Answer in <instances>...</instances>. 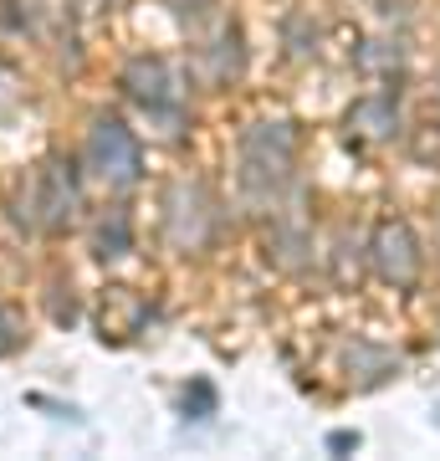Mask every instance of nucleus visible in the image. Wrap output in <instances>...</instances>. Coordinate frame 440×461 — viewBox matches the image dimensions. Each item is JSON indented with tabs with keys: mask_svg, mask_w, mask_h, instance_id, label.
<instances>
[{
	"mask_svg": "<svg viewBox=\"0 0 440 461\" xmlns=\"http://www.w3.org/2000/svg\"><path fill=\"white\" fill-rule=\"evenodd\" d=\"M359 133H369V139H384V133H394V123H400V113H394V98H364L359 108H354V118H348Z\"/></svg>",
	"mask_w": 440,
	"mask_h": 461,
	"instance_id": "nucleus-7",
	"label": "nucleus"
},
{
	"mask_svg": "<svg viewBox=\"0 0 440 461\" xmlns=\"http://www.w3.org/2000/svg\"><path fill=\"white\" fill-rule=\"evenodd\" d=\"M328 446H333V451H348V446H359V436H354V430H338Z\"/></svg>",
	"mask_w": 440,
	"mask_h": 461,
	"instance_id": "nucleus-11",
	"label": "nucleus"
},
{
	"mask_svg": "<svg viewBox=\"0 0 440 461\" xmlns=\"http://www.w3.org/2000/svg\"><path fill=\"white\" fill-rule=\"evenodd\" d=\"M211 226H215L211 195L200 185H175L169 190V241L184 251H200L211 241Z\"/></svg>",
	"mask_w": 440,
	"mask_h": 461,
	"instance_id": "nucleus-6",
	"label": "nucleus"
},
{
	"mask_svg": "<svg viewBox=\"0 0 440 461\" xmlns=\"http://www.w3.org/2000/svg\"><path fill=\"white\" fill-rule=\"evenodd\" d=\"M292 123H256L241 139V185L251 200H277V190L292 175Z\"/></svg>",
	"mask_w": 440,
	"mask_h": 461,
	"instance_id": "nucleus-1",
	"label": "nucleus"
},
{
	"mask_svg": "<svg viewBox=\"0 0 440 461\" xmlns=\"http://www.w3.org/2000/svg\"><path fill=\"white\" fill-rule=\"evenodd\" d=\"M184 415H190V420L215 415V384H211V379H195V390L184 395Z\"/></svg>",
	"mask_w": 440,
	"mask_h": 461,
	"instance_id": "nucleus-9",
	"label": "nucleus"
},
{
	"mask_svg": "<svg viewBox=\"0 0 440 461\" xmlns=\"http://www.w3.org/2000/svg\"><path fill=\"white\" fill-rule=\"evenodd\" d=\"M5 103H11V87H5V77H0V108H5Z\"/></svg>",
	"mask_w": 440,
	"mask_h": 461,
	"instance_id": "nucleus-12",
	"label": "nucleus"
},
{
	"mask_svg": "<svg viewBox=\"0 0 440 461\" xmlns=\"http://www.w3.org/2000/svg\"><path fill=\"white\" fill-rule=\"evenodd\" d=\"M87 165L98 169L103 185L129 190V185H139V175H144V154H139V139H133L118 118H98L93 133H87Z\"/></svg>",
	"mask_w": 440,
	"mask_h": 461,
	"instance_id": "nucleus-2",
	"label": "nucleus"
},
{
	"mask_svg": "<svg viewBox=\"0 0 440 461\" xmlns=\"http://www.w3.org/2000/svg\"><path fill=\"white\" fill-rule=\"evenodd\" d=\"M26 344V323H21L16 308H0V354H16Z\"/></svg>",
	"mask_w": 440,
	"mask_h": 461,
	"instance_id": "nucleus-10",
	"label": "nucleus"
},
{
	"mask_svg": "<svg viewBox=\"0 0 440 461\" xmlns=\"http://www.w3.org/2000/svg\"><path fill=\"white\" fill-rule=\"evenodd\" d=\"M36 226L47 230H62L72 215H77V175H72V165L67 159H47L41 165V175H36Z\"/></svg>",
	"mask_w": 440,
	"mask_h": 461,
	"instance_id": "nucleus-5",
	"label": "nucleus"
},
{
	"mask_svg": "<svg viewBox=\"0 0 440 461\" xmlns=\"http://www.w3.org/2000/svg\"><path fill=\"white\" fill-rule=\"evenodd\" d=\"M369 251H374V272L394 287H409L420 277V247H415V230L405 221H379Z\"/></svg>",
	"mask_w": 440,
	"mask_h": 461,
	"instance_id": "nucleus-4",
	"label": "nucleus"
},
{
	"mask_svg": "<svg viewBox=\"0 0 440 461\" xmlns=\"http://www.w3.org/2000/svg\"><path fill=\"white\" fill-rule=\"evenodd\" d=\"M123 87H129V98L139 103V108L164 118L169 129L180 123V77H175V67L164 62V57H139V62H129Z\"/></svg>",
	"mask_w": 440,
	"mask_h": 461,
	"instance_id": "nucleus-3",
	"label": "nucleus"
},
{
	"mask_svg": "<svg viewBox=\"0 0 440 461\" xmlns=\"http://www.w3.org/2000/svg\"><path fill=\"white\" fill-rule=\"evenodd\" d=\"M133 247V230H129V215L113 211L108 221L98 226V257H123Z\"/></svg>",
	"mask_w": 440,
	"mask_h": 461,
	"instance_id": "nucleus-8",
	"label": "nucleus"
}]
</instances>
